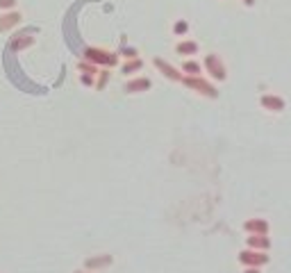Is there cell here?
<instances>
[{"label":"cell","mask_w":291,"mask_h":273,"mask_svg":"<svg viewBox=\"0 0 291 273\" xmlns=\"http://www.w3.org/2000/svg\"><path fill=\"white\" fill-rule=\"evenodd\" d=\"M16 5V0H0V9H12Z\"/></svg>","instance_id":"15"},{"label":"cell","mask_w":291,"mask_h":273,"mask_svg":"<svg viewBox=\"0 0 291 273\" xmlns=\"http://www.w3.org/2000/svg\"><path fill=\"white\" fill-rule=\"evenodd\" d=\"M241 262H244V264H250V267H262V264L269 262V255L257 253V251H244V253H241Z\"/></svg>","instance_id":"4"},{"label":"cell","mask_w":291,"mask_h":273,"mask_svg":"<svg viewBox=\"0 0 291 273\" xmlns=\"http://www.w3.org/2000/svg\"><path fill=\"white\" fill-rule=\"evenodd\" d=\"M246 273H259L257 267H252V269H246Z\"/></svg>","instance_id":"20"},{"label":"cell","mask_w":291,"mask_h":273,"mask_svg":"<svg viewBox=\"0 0 291 273\" xmlns=\"http://www.w3.org/2000/svg\"><path fill=\"white\" fill-rule=\"evenodd\" d=\"M173 30H175V34H185L187 30H189V25H187V21H178Z\"/></svg>","instance_id":"14"},{"label":"cell","mask_w":291,"mask_h":273,"mask_svg":"<svg viewBox=\"0 0 291 273\" xmlns=\"http://www.w3.org/2000/svg\"><path fill=\"white\" fill-rule=\"evenodd\" d=\"M123 55H125V57H134V55H137V50H134V48H125V50H123Z\"/></svg>","instance_id":"19"},{"label":"cell","mask_w":291,"mask_h":273,"mask_svg":"<svg viewBox=\"0 0 291 273\" xmlns=\"http://www.w3.org/2000/svg\"><path fill=\"white\" fill-rule=\"evenodd\" d=\"M19 21H21V14L5 12V14H2V19H0V30H9V27L19 25Z\"/></svg>","instance_id":"9"},{"label":"cell","mask_w":291,"mask_h":273,"mask_svg":"<svg viewBox=\"0 0 291 273\" xmlns=\"http://www.w3.org/2000/svg\"><path fill=\"white\" fill-rule=\"evenodd\" d=\"M139 68H141V60H132L123 66V73H134V71H139Z\"/></svg>","instance_id":"12"},{"label":"cell","mask_w":291,"mask_h":273,"mask_svg":"<svg viewBox=\"0 0 291 273\" xmlns=\"http://www.w3.org/2000/svg\"><path fill=\"white\" fill-rule=\"evenodd\" d=\"M178 53L180 55H196L198 53V43H193V41H182V43H178Z\"/></svg>","instance_id":"11"},{"label":"cell","mask_w":291,"mask_h":273,"mask_svg":"<svg viewBox=\"0 0 291 273\" xmlns=\"http://www.w3.org/2000/svg\"><path fill=\"white\" fill-rule=\"evenodd\" d=\"M146 89H150V80H148V78H139V80H132L125 84V91H130V93L146 91Z\"/></svg>","instance_id":"10"},{"label":"cell","mask_w":291,"mask_h":273,"mask_svg":"<svg viewBox=\"0 0 291 273\" xmlns=\"http://www.w3.org/2000/svg\"><path fill=\"white\" fill-rule=\"evenodd\" d=\"M155 66H157L159 71L166 75V78H171V80H182V75H180L178 71L171 66V64H166L164 60H155Z\"/></svg>","instance_id":"8"},{"label":"cell","mask_w":291,"mask_h":273,"mask_svg":"<svg viewBox=\"0 0 291 273\" xmlns=\"http://www.w3.org/2000/svg\"><path fill=\"white\" fill-rule=\"evenodd\" d=\"M205 68L209 71V75H212L214 80H225V66H223V62L218 60L216 55H207Z\"/></svg>","instance_id":"3"},{"label":"cell","mask_w":291,"mask_h":273,"mask_svg":"<svg viewBox=\"0 0 291 273\" xmlns=\"http://www.w3.org/2000/svg\"><path fill=\"white\" fill-rule=\"evenodd\" d=\"M84 57L91 62V64H105V66H114L116 60H119L116 55L105 53V50H98V48H89V50L84 53Z\"/></svg>","instance_id":"1"},{"label":"cell","mask_w":291,"mask_h":273,"mask_svg":"<svg viewBox=\"0 0 291 273\" xmlns=\"http://www.w3.org/2000/svg\"><path fill=\"white\" fill-rule=\"evenodd\" d=\"M82 84H93V75H89V73L82 75Z\"/></svg>","instance_id":"17"},{"label":"cell","mask_w":291,"mask_h":273,"mask_svg":"<svg viewBox=\"0 0 291 273\" xmlns=\"http://www.w3.org/2000/svg\"><path fill=\"white\" fill-rule=\"evenodd\" d=\"M107 78H109V73H107V71H103V75H100V82H98V87H105Z\"/></svg>","instance_id":"18"},{"label":"cell","mask_w":291,"mask_h":273,"mask_svg":"<svg viewBox=\"0 0 291 273\" xmlns=\"http://www.w3.org/2000/svg\"><path fill=\"white\" fill-rule=\"evenodd\" d=\"M248 246L255 248V251H266L271 246V241L266 234H252V237H248Z\"/></svg>","instance_id":"7"},{"label":"cell","mask_w":291,"mask_h":273,"mask_svg":"<svg viewBox=\"0 0 291 273\" xmlns=\"http://www.w3.org/2000/svg\"><path fill=\"white\" fill-rule=\"evenodd\" d=\"M182 82H185L187 87H191V89H196V91H200V93H205V96H209V98H214L216 96V89L209 84V82H205V80H200V78H182Z\"/></svg>","instance_id":"2"},{"label":"cell","mask_w":291,"mask_h":273,"mask_svg":"<svg viewBox=\"0 0 291 273\" xmlns=\"http://www.w3.org/2000/svg\"><path fill=\"white\" fill-rule=\"evenodd\" d=\"M185 73L198 75L200 73V64H196V62H185Z\"/></svg>","instance_id":"13"},{"label":"cell","mask_w":291,"mask_h":273,"mask_svg":"<svg viewBox=\"0 0 291 273\" xmlns=\"http://www.w3.org/2000/svg\"><path fill=\"white\" fill-rule=\"evenodd\" d=\"M246 230L252 234H266L269 232V223L262 219H250V221H246Z\"/></svg>","instance_id":"5"},{"label":"cell","mask_w":291,"mask_h":273,"mask_svg":"<svg viewBox=\"0 0 291 273\" xmlns=\"http://www.w3.org/2000/svg\"><path fill=\"white\" fill-rule=\"evenodd\" d=\"M80 68H82L84 73H89V75H93V73H96V66H93V64H82V66H80Z\"/></svg>","instance_id":"16"},{"label":"cell","mask_w":291,"mask_h":273,"mask_svg":"<svg viewBox=\"0 0 291 273\" xmlns=\"http://www.w3.org/2000/svg\"><path fill=\"white\" fill-rule=\"evenodd\" d=\"M246 5H255V0H244Z\"/></svg>","instance_id":"21"},{"label":"cell","mask_w":291,"mask_h":273,"mask_svg":"<svg viewBox=\"0 0 291 273\" xmlns=\"http://www.w3.org/2000/svg\"><path fill=\"white\" fill-rule=\"evenodd\" d=\"M262 105H264L266 109H271V112H282V109H285V100L278 98V96H264V98H262Z\"/></svg>","instance_id":"6"}]
</instances>
